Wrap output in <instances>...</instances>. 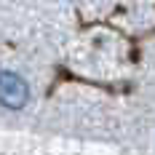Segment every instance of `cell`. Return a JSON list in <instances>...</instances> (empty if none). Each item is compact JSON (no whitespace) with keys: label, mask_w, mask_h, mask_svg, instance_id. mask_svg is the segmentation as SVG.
I'll return each mask as SVG.
<instances>
[{"label":"cell","mask_w":155,"mask_h":155,"mask_svg":"<svg viewBox=\"0 0 155 155\" xmlns=\"http://www.w3.org/2000/svg\"><path fill=\"white\" fill-rule=\"evenodd\" d=\"M27 99H30V88L24 78H19L16 72H0V104L19 110L27 104Z\"/></svg>","instance_id":"6da1fadb"}]
</instances>
